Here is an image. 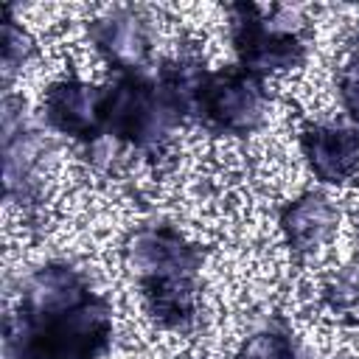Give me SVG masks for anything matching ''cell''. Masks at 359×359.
Wrapping results in <instances>:
<instances>
[{"label":"cell","mask_w":359,"mask_h":359,"mask_svg":"<svg viewBox=\"0 0 359 359\" xmlns=\"http://www.w3.org/2000/svg\"><path fill=\"white\" fill-rule=\"evenodd\" d=\"M3 65H6V73L11 76L14 67H20L25 62V53H28V36L14 25L11 14H6V34H3Z\"/></svg>","instance_id":"obj_12"},{"label":"cell","mask_w":359,"mask_h":359,"mask_svg":"<svg viewBox=\"0 0 359 359\" xmlns=\"http://www.w3.org/2000/svg\"><path fill=\"white\" fill-rule=\"evenodd\" d=\"M90 39L101 59L115 73H140L146 70L151 53V31L140 11L112 8L90 22Z\"/></svg>","instance_id":"obj_7"},{"label":"cell","mask_w":359,"mask_h":359,"mask_svg":"<svg viewBox=\"0 0 359 359\" xmlns=\"http://www.w3.org/2000/svg\"><path fill=\"white\" fill-rule=\"evenodd\" d=\"M300 151L309 171L325 185H342L359 171V129L342 123H306Z\"/></svg>","instance_id":"obj_8"},{"label":"cell","mask_w":359,"mask_h":359,"mask_svg":"<svg viewBox=\"0 0 359 359\" xmlns=\"http://www.w3.org/2000/svg\"><path fill=\"white\" fill-rule=\"evenodd\" d=\"M185 118L154 73H115L104 87V137L137 151H160Z\"/></svg>","instance_id":"obj_3"},{"label":"cell","mask_w":359,"mask_h":359,"mask_svg":"<svg viewBox=\"0 0 359 359\" xmlns=\"http://www.w3.org/2000/svg\"><path fill=\"white\" fill-rule=\"evenodd\" d=\"M45 123L79 143H98L104 137V87L81 79H59L42 98Z\"/></svg>","instance_id":"obj_6"},{"label":"cell","mask_w":359,"mask_h":359,"mask_svg":"<svg viewBox=\"0 0 359 359\" xmlns=\"http://www.w3.org/2000/svg\"><path fill=\"white\" fill-rule=\"evenodd\" d=\"M112 342V311L65 261L34 269L20 309L6 323V359H101Z\"/></svg>","instance_id":"obj_1"},{"label":"cell","mask_w":359,"mask_h":359,"mask_svg":"<svg viewBox=\"0 0 359 359\" xmlns=\"http://www.w3.org/2000/svg\"><path fill=\"white\" fill-rule=\"evenodd\" d=\"M339 98L345 112L359 123V53L351 56L339 70Z\"/></svg>","instance_id":"obj_11"},{"label":"cell","mask_w":359,"mask_h":359,"mask_svg":"<svg viewBox=\"0 0 359 359\" xmlns=\"http://www.w3.org/2000/svg\"><path fill=\"white\" fill-rule=\"evenodd\" d=\"M146 314L168 331H191L199 317L202 252L171 224H143L126 241Z\"/></svg>","instance_id":"obj_2"},{"label":"cell","mask_w":359,"mask_h":359,"mask_svg":"<svg viewBox=\"0 0 359 359\" xmlns=\"http://www.w3.org/2000/svg\"><path fill=\"white\" fill-rule=\"evenodd\" d=\"M230 42L238 65L255 76H275L303 65L306 39L300 25L278 20L258 6H230Z\"/></svg>","instance_id":"obj_5"},{"label":"cell","mask_w":359,"mask_h":359,"mask_svg":"<svg viewBox=\"0 0 359 359\" xmlns=\"http://www.w3.org/2000/svg\"><path fill=\"white\" fill-rule=\"evenodd\" d=\"M269 101L272 95L261 76L244 70L241 65H230L208 73L194 118H199L202 126L216 135L247 137L264 123Z\"/></svg>","instance_id":"obj_4"},{"label":"cell","mask_w":359,"mask_h":359,"mask_svg":"<svg viewBox=\"0 0 359 359\" xmlns=\"http://www.w3.org/2000/svg\"><path fill=\"white\" fill-rule=\"evenodd\" d=\"M238 359H297L294 339L283 325H264L244 339Z\"/></svg>","instance_id":"obj_10"},{"label":"cell","mask_w":359,"mask_h":359,"mask_svg":"<svg viewBox=\"0 0 359 359\" xmlns=\"http://www.w3.org/2000/svg\"><path fill=\"white\" fill-rule=\"evenodd\" d=\"M339 210L325 194L309 191L292 199L280 210V230L294 255H311L317 252L337 230Z\"/></svg>","instance_id":"obj_9"}]
</instances>
